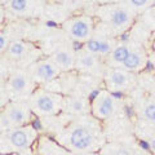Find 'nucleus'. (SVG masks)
<instances>
[{
    "instance_id": "14",
    "label": "nucleus",
    "mask_w": 155,
    "mask_h": 155,
    "mask_svg": "<svg viewBox=\"0 0 155 155\" xmlns=\"http://www.w3.org/2000/svg\"><path fill=\"white\" fill-rule=\"evenodd\" d=\"M98 155H134V150L122 142L110 141L101 147Z\"/></svg>"
},
{
    "instance_id": "25",
    "label": "nucleus",
    "mask_w": 155,
    "mask_h": 155,
    "mask_svg": "<svg viewBox=\"0 0 155 155\" xmlns=\"http://www.w3.org/2000/svg\"><path fill=\"white\" fill-rule=\"evenodd\" d=\"M134 155H153V154L146 151L145 149H138V150H134Z\"/></svg>"
},
{
    "instance_id": "4",
    "label": "nucleus",
    "mask_w": 155,
    "mask_h": 155,
    "mask_svg": "<svg viewBox=\"0 0 155 155\" xmlns=\"http://www.w3.org/2000/svg\"><path fill=\"white\" fill-rule=\"evenodd\" d=\"M32 111L25 101H11L0 113V133L17 127L27 125Z\"/></svg>"
},
{
    "instance_id": "15",
    "label": "nucleus",
    "mask_w": 155,
    "mask_h": 155,
    "mask_svg": "<svg viewBox=\"0 0 155 155\" xmlns=\"http://www.w3.org/2000/svg\"><path fill=\"white\" fill-rule=\"evenodd\" d=\"M97 67H100V61L93 53L84 51L76 57V69L81 71H94Z\"/></svg>"
},
{
    "instance_id": "17",
    "label": "nucleus",
    "mask_w": 155,
    "mask_h": 155,
    "mask_svg": "<svg viewBox=\"0 0 155 155\" xmlns=\"http://www.w3.org/2000/svg\"><path fill=\"white\" fill-rule=\"evenodd\" d=\"M140 115L149 124L155 125V100H147L141 105Z\"/></svg>"
},
{
    "instance_id": "8",
    "label": "nucleus",
    "mask_w": 155,
    "mask_h": 155,
    "mask_svg": "<svg viewBox=\"0 0 155 155\" xmlns=\"http://www.w3.org/2000/svg\"><path fill=\"white\" fill-rule=\"evenodd\" d=\"M64 27L72 39L78 41H88L93 31V19L88 16L74 17L65 22Z\"/></svg>"
},
{
    "instance_id": "9",
    "label": "nucleus",
    "mask_w": 155,
    "mask_h": 155,
    "mask_svg": "<svg viewBox=\"0 0 155 155\" xmlns=\"http://www.w3.org/2000/svg\"><path fill=\"white\" fill-rule=\"evenodd\" d=\"M60 67H58L52 60H41L32 64L28 70V74L31 75L32 80L39 83H49L54 80L60 75Z\"/></svg>"
},
{
    "instance_id": "11",
    "label": "nucleus",
    "mask_w": 155,
    "mask_h": 155,
    "mask_svg": "<svg viewBox=\"0 0 155 155\" xmlns=\"http://www.w3.org/2000/svg\"><path fill=\"white\" fill-rule=\"evenodd\" d=\"M62 111L72 116H84L91 114V101L81 96H67L64 98Z\"/></svg>"
},
{
    "instance_id": "26",
    "label": "nucleus",
    "mask_w": 155,
    "mask_h": 155,
    "mask_svg": "<svg viewBox=\"0 0 155 155\" xmlns=\"http://www.w3.org/2000/svg\"><path fill=\"white\" fill-rule=\"evenodd\" d=\"M98 3H104V4H111L113 2H118V0H97Z\"/></svg>"
},
{
    "instance_id": "24",
    "label": "nucleus",
    "mask_w": 155,
    "mask_h": 155,
    "mask_svg": "<svg viewBox=\"0 0 155 155\" xmlns=\"http://www.w3.org/2000/svg\"><path fill=\"white\" fill-rule=\"evenodd\" d=\"M130 3V5L132 7H136V8H142L145 7L146 4L150 2V0H128Z\"/></svg>"
},
{
    "instance_id": "7",
    "label": "nucleus",
    "mask_w": 155,
    "mask_h": 155,
    "mask_svg": "<svg viewBox=\"0 0 155 155\" xmlns=\"http://www.w3.org/2000/svg\"><path fill=\"white\" fill-rule=\"evenodd\" d=\"M7 89L9 92L11 98L16 101H22L26 97L30 98L34 93L32 89V78L28 72L16 71L13 72L7 83Z\"/></svg>"
},
{
    "instance_id": "1",
    "label": "nucleus",
    "mask_w": 155,
    "mask_h": 155,
    "mask_svg": "<svg viewBox=\"0 0 155 155\" xmlns=\"http://www.w3.org/2000/svg\"><path fill=\"white\" fill-rule=\"evenodd\" d=\"M56 141L72 153L87 155L98 153L106 143L102 128L93 115L78 116L58 130Z\"/></svg>"
},
{
    "instance_id": "18",
    "label": "nucleus",
    "mask_w": 155,
    "mask_h": 155,
    "mask_svg": "<svg viewBox=\"0 0 155 155\" xmlns=\"http://www.w3.org/2000/svg\"><path fill=\"white\" fill-rule=\"evenodd\" d=\"M28 44L25 41H21V40H16V41H12L9 44V48L7 49V53L12 58H22L23 56L28 52Z\"/></svg>"
},
{
    "instance_id": "23",
    "label": "nucleus",
    "mask_w": 155,
    "mask_h": 155,
    "mask_svg": "<svg viewBox=\"0 0 155 155\" xmlns=\"http://www.w3.org/2000/svg\"><path fill=\"white\" fill-rule=\"evenodd\" d=\"M9 48L8 44V35L5 32H2L0 34V52H4Z\"/></svg>"
},
{
    "instance_id": "16",
    "label": "nucleus",
    "mask_w": 155,
    "mask_h": 155,
    "mask_svg": "<svg viewBox=\"0 0 155 155\" xmlns=\"http://www.w3.org/2000/svg\"><path fill=\"white\" fill-rule=\"evenodd\" d=\"M146 62V57L145 53L141 49H136V51H130L129 56L127 57V60L123 64V69L127 71H133V70H138L142 69Z\"/></svg>"
},
{
    "instance_id": "28",
    "label": "nucleus",
    "mask_w": 155,
    "mask_h": 155,
    "mask_svg": "<svg viewBox=\"0 0 155 155\" xmlns=\"http://www.w3.org/2000/svg\"><path fill=\"white\" fill-rule=\"evenodd\" d=\"M154 13H155V7H154Z\"/></svg>"
},
{
    "instance_id": "12",
    "label": "nucleus",
    "mask_w": 155,
    "mask_h": 155,
    "mask_svg": "<svg viewBox=\"0 0 155 155\" xmlns=\"http://www.w3.org/2000/svg\"><path fill=\"white\" fill-rule=\"evenodd\" d=\"M38 153L39 155H79L61 146L56 140L49 137H40L38 140Z\"/></svg>"
},
{
    "instance_id": "27",
    "label": "nucleus",
    "mask_w": 155,
    "mask_h": 155,
    "mask_svg": "<svg viewBox=\"0 0 155 155\" xmlns=\"http://www.w3.org/2000/svg\"><path fill=\"white\" fill-rule=\"evenodd\" d=\"M11 2L12 0H0V4H2V5H9Z\"/></svg>"
},
{
    "instance_id": "5",
    "label": "nucleus",
    "mask_w": 155,
    "mask_h": 155,
    "mask_svg": "<svg viewBox=\"0 0 155 155\" xmlns=\"http://www.w3.org/2000/svg\"><path fill=\"white\" fill-rule=\"evenodd\" d=\"M97 13L111 28L118 31L128 28L133 21V13L129 11V8L119 4H105L100 7Z\"/></svg>"
},
{
    "instance_id": "2",
    "label": "nucleus",
    "mask_w": 155,
    "mask_h": 155,
    "mask_svg": "<svg viewBox=\"0 0 155 155\" xmlns=\"http://www.w3.org/2000/svg\"><path fill=\"white\" fill-rule=\"evenodd\" d=\"M35 141H38V130L32 125L27 124L23 127L12 128L2 133V154L27 150L35 143Z\"/></svg>"
},
{
    "instance_id": "6",
    "label": "nucleus",
    "mask_w": 155,
    "mask_h": 155,
    "mask_svg": "<svg viewBox=\"0 0 155 155\" xmlns=\"http://www.w3.org/2000/svg\"><path fill=\"white\" fill-rule=\"evenodd\" d=\"M118 110L114 94L107 89H101L91 101V115L98 120H106L111 118Z\"/></svg>"
},
{
    "instance_id": "20",
    "label": "nucleus",
    "mask_w": 155,
    "mask_h": 155,
    "mask_svg": "<svg viewBox=\"0 0 155 155\" xmlns=\"http://www.w3.org/2000/svg\"><path fill=\"white\" fill-rule=\"evenodd\" d=\"M9 8L16 14H27L31 11L32 3L31 0H12L9 4Z\"/></svg>"
},
{
    "instance_id": "21",
    "label": "nucleus",
    "mask_w": 155,
    "mask_h": 155,
    "mask_svg": "<svg viewBox=\"0 0 155 155\" xmlns=\"http://www.w3.org/2000/svg\"><path fill=\"white\" fill-rule=\"evenodd\" d=\"M84 49L87 52H89V53H93V54H100L101 40H97V39H89V40L85 43Z\"/></svg>"
},
{
    "instance_id": "19",
    "label": "nucleus",
    "mask_w": 155,
    "mask_h": 155,
    "mask_svg": "<svg viewBox=\"0 0 155 155\" xmlns=\"http://www.w3.org/2000/svg\"><path fill=\"white\" fill-rule=\"evenodd\" d=\"M130 49L127 45H123V44H119L114 48V51L110 53V60L111 62L114 64H124V61L127 60V57L129 56Z\"/></svg>"
},
{
    "instance_id": "3",
    "label": "nucleus",
    "mask_w": 155,
    "mask_h": 155,
    "mask_svg": "<svg viewBox=\"0 0 155 155\" xmlns=\"http://www.w3.org/2000/svg\"><path fill=\"white\" fill-rule=\"evenodd\" d=\"M65 97L61 93L47 89H36L28 98V106L31 107V111L40 118H48V116H54L62 111Z\"/></svg>"
},
{
    "instance_id": "10",
    "label": "nucleus",
    "mask_w": 155,
    "mask_h": 155,
    "mask_svg": "<svg viewBox=\"0 0 155 155\" xmlns=\"http://www.w3.org/2000/svg\"><path fill=\"white\" fill-rule=\"evenodd\" d=\"M132 75L127 70L122 69H110L105 75V81L107 91H125L132 84Z\"/></svg>"
},
{
    "instance_id": "22",
    "label": "nucleus",
    "mask_w": 155,
    "mask_h": 155,
    "mask_svg": "<svg viewBox=\"0 0 155 155\" xmlns=\"http://www.w3.org/2000/svg\"><path fill=\"white\" fill-rule=\"evenodd\" d=\"M143 138H145V141H146V143L149 145L150 153H151L153 155H155V132L150 133V134H149V133L145 134Z\"/></svg>"
},
{
    "instance_id": "13",
    "label": "nucleus",
    "mask_w": 155,
    "mask_h": 155,
    "mask_svg": "<svg viewBox=\"0 0 155 155\" xmlns=\"http://www.w3.org/2000/svg\"><path fill=\"white\" fill-rule=\"evenodd\" d=\"M51 60L60 67L61 71H70L76 67V57H74L72 53L65 49L56 51L52 54Z\"/></svg>"
}]
</instances>
